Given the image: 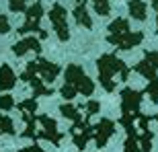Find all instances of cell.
<instances>
[{
  "mask_svg": "<svg viewBox=\"0 0 158 152\" xmlns=\"http://www.w3.org/2000/svg\"><path fill=\"white\" fill-rule=\"evenodd\" d=\"M21 152H43L39 146H31V148H25V150H21Z\"/></svg>",
  "mask_w": 158,
  "mask_h": 152,
  "instance_id": "cell-18",
  "label": "cell"
},
{
  "mask_svg": "<svg viewBox=\"0 0 158 152\" xmlns=\"http://www.w3.org/2000/svg\"><path fill=\"white\" fill-rule=\"evenodd\" d=\"M39 52L41 45H39V39H35V37H25V39L17 41L15 45H12V53L15 56H25L27 52Z\"/></svg>",
  "mask_w": 158,
  "mask_h": 152,
  "instance_id": "cell-10",
  "label": "cell"
},
{
  "mask_svg": "<svg viewBox=\"0 0 158 152\" xmlns=\"http://www.w3.org/2000/svg\"><path fill=\"white\" fill-rule=\"evenodd\" d=\"M127 11H129V17L135 19V21H146L148 17V4L144 0H129L127 2Z\"/></svg>",
  "mask_w": 158,
  "mask_h": 152,
  "instance_id": "cell-11",
  "label": "cell"
},
{
  "mask_svg": "<svg viewBox=\"0 0 158 152\" xmlns=\"http://www.w3.org/2000/svg\"><path fill=\"white\" fill-rule=\"evenodd\" d=\"M113 132H115V125H113L109 119L99 121V125H94V140H97V146H105Z\"/></svg>",
  "mask_w": 158,
  "mask_h": 152,
  "instance_id": "cell-9",
  "label": "cell"
},
{
  "mask_svg": "<svg viewBox=\"0 0 158 152\" xmlns=\"http://www.w3.org/2000/svg\"><path fill=\"white\" fill-rule=\"evenodd\" d=\"M72 17H74V23H76L78 27H82V29H90V27H93V19L88 15L86 0H74Z\"/></svg>",
  "mask_w": 158,
  "mask_h": 152,
  "instance_id": "cell-7",
  "label": "cell"
},
{
  "mask_svg": "<svg viewBox=\"0 0 158 152\" xmlns=\"http://www.w3.org/2000/svg\"><path fill=\"white\" fill-rule=\"evenodd\" d=\"M90 4L99 17H107L111 12V0H90Z\"/></svg>",
  "mask_w": 158,
  "mask_h": 152,
  "instance_id": "cell-13",
  "label": "cell"
},
{
  "mask_svg": "<svg viewBox=\"0 0 158 152\" xmlns=\"http://www.w3.org/2000/svg\"><path fill=\"white\" fill-rule=\"evenodd\" d=\"M39 121H41V125H43L41 138H45V140H49L52 144L60 146V142H62V134H60L58 129H56V121H53L52 117H47V115H43Z\"/></svg>",
  "mask_w": 158,
  "mask_h": 152,
  "instance_id": "cell-8",
  "label": "cell"
},
{
  "mask_svg": "<svg viewBox=\"0 0 158 152\" xmlns=\"http://www.w3.org/2000/svg\"><path fill=\"white\" fill-rule=\"evenodd\" d=\"M8 8H10V12H25L27 8H29V4H27V0H8Z\"/></svg>",
  "mask_w": 158,
  "mask_h": 152,
  "instance_id": "cell-14",
  "label": "cell"
},
{
  "mask_svg": "<svg viewBox=\"0 0 158 152\" xmlns=\"http://www.w3.org/2000/svg\"><path fill=\"white\" fill-rule=\"evenodd\" d=\"M15 82H17V78H15V72L10 70V66L2 64L0 66V91H10Z\"/></svg>",
  "mask_w": 158,
  "mask_h": 152,
  "instance_id": "cell-12",
  "label": "cell"
},
{
  "mask_svg": "<svg viewBox=\"0 0 158 152\" xmlns=\"http://www.w3.org/2000/svg\"><path fill=\"white\" fill-rule=\"evenodd\" d=\"M93 91H94L93 80H90L84 72H82L80 66L70 64L68 68H66V82H64V87H62V97L72 99V97H74V95H78V93H82V95H93Z\"/></svg>",
  "mask_w": 158,
  "mask_h": 152,
  "instance_id": "cell-3",
  "label": "cell"
},
{
  "mask_svg": "<svg viewBox=\"0 0 158 152\" xmlns=\"http://www.w3.org/2000/svg\"><path fill=\"white\" fill-rule=\"evenodd\" d=\"M8 31H10V21L4 12H0V35H6Z\"/></svg>",
  "mask_w": 158,
  "mask_h": 152,
  "instance_id": "cell-15",
  "label": "cell"
},
{
  "mask_svg": "<svg viewBox=\"0 0 158 152\" xmlns=\"http://www.w3.org/2000/svg\"><path fill=\"white\" fill-rule=\"evenodd\" d=\"M97 68H99V80H101V84L105 87V91H113V88H115V82H113V76L115 74L121 76V80H125L129 76V68L123 64L115 53L101 56L99 62H97Z\"/></svg>",
  "mask_w": 158,
  "mask_h": 152,
  "instance_id": "cell-2",
  "label": "cell"
},
{
  "mask_svg": "<svg viewBox=\"0 0 158 152\" xmlns=\"http://www.w3.org/2000/svg\"><path fill=\"white\" fill-rule=\"evenodd\" d=\"M12 105H15V101H12L10 95H4V97H0V109H2V111H8Z\"/></svg>",
  "mask_w": 158,
  "mask_h": 152,
  "instance_id": "cell-16",
  "label": "cell"
},
{
  "mask_svg": "<svg viewBox=\"0 0 158 152\" xmlns=\"http://www.w3.org/2000/svg\"><path fill=\"white\" fill-rule=\"evenodd\" d=\"M152 8H154V12H156V33H158V0H152Z\"/></svg>",
  "mask_w": 158,
  "mask_h": 152,
  "instance_id": "cell-17",
  "label": "cell"
},
{
  "mask_svg": "<svg viewBox=\"0 0 158 152\" xmlns=\"http://www.w3.org/2000/svg\"><path fill=\"white\" fill-rule=\"evenodd\" d=\"M47 17H49V23H52L53 31H56V35H58L60 41H68L70 39V29H68V12H66V6L56 2L52 4L49 12H47Z\"/></svg>",
  "mask_w": 158,
  "mask_h": 152,
  "instance_id": "cell-5",
  "label": "cell"
},
{
  "mask_svg": "<svg viewBox=\"0 0 158 152\" xmlns=\"http://www.w3.org/2000/svg\"><path fill=\"white\" fill-rule=\"evenodd\" d=\"M43 2L41 0H35L33 4H29V8L25 11V23L19 27V33L21 35H27V33H37L41 39L47 37V31L41 29V19H43Z\"/></svg>",
  "mask_w": 158,
  "mask_h": 152,
  "instance_id": "cell-4",
  "label": "cell"
},
{
  "mask_svg": "<svg viewBox=\"0 0 158 152\" xmlns=\"http://www.w3.org/2000/svg\"><path fill=\"white\" fill-rule=\"evenodd\" d=\"M109 33H107V41L111 45L119 47V49H131V47L140 45L144 39L142 31H129V21L123 17H117L115 21L109 23Z\"/></svg>",
  "mask_w": 158,
  "mask_h": 152,
  "instance_id": "cell-1",
  "label": "cell"
},
{
  "mask_svg": "<svg viewBox=\"0 0 158 152\" xmlns=\"http://www.w3.org/2000/svg\"><path fill=\"white\" fill-rule=\"evenodd\" d=\"M135 72H140L142 76L150 78V82L156 80V70H158V52H146L144 60L134 68Z\"/></svg>",
  "mask_w": 158,
  "mask_h": 152,
  "instance_id": "cell-6",
  "label": "cell"
}]
</instances>
